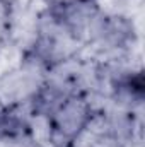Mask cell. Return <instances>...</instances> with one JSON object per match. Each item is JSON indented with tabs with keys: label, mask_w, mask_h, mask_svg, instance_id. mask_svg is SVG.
Here are the masks:
<instances>
[{
	"label": "cell",
	"mask_w": 145,
	"mask_h": 147,
	"mask_svg": "<svg viewBox=\"0 0 145 147\" xmlns=\"http://www.w3.org/2000/svg\"><path fill=\"white\" fill-rule=\"evenodd\" d=\"M92 115V106H91V101L75 92L67 96L60 105L58 108L51 113V144L60 139V147H65L72 142L73 139L85 128L89 118Z\"/></svg>",
	"instance_id": "obj_1"
},
{
	"label": "cell",
	"mask_w": 145,
	"mask_h": 147,
	"mask_svg": "<svg viewBox=\"0 0 145 147\" xmlns=\"http://www.w3.org/2000/svg\"><path fill=\"white\" fill-rule=\"evenodd\" d=\"M0 108H2V105H0Z\"/></svg>",
	"instance_id": "obj_2"
}]
</instances>
